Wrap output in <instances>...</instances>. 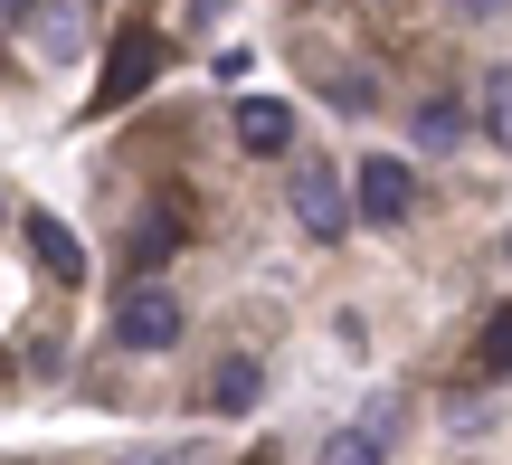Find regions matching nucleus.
Returning <instances> with one entry per match:
<instances>
[{
    "mask_svg": "<svg viewBox=\"0 0 512 465\" xmlns=\"http://www.w3.org/2000/svg\"><path fill=\"white\" fill-rule=\"evenodd\" d=\"M114 342H124V352H171V342H181V295H171V285H133V295L114 304Z\"/></svg>",
    "mask_w": 512,
    "mask_h": 465,
    "instance_id": "1",
    "label": "nucleus"
},
{
    "mask_svg": "<svg viewBox=\"0 0 512 465\" xmlns=\"http://www.w3.org/2000/svg\"><path fill=\"white\" fill-rule=\"evenodd\" d=\"M285 209H294V228H304V238H323V247H332V238H351V190L332 181L323 162L285 181Z\"/></svg>",
    "mask_w": 512,
    "mask_h": 465,
    "instance_id": "2",
    "label": "nucleus"
},
{
    "mask_svg": "<svg viewBox=\"0 0 512 465\" xmlns=\"http://www.w3.org/2000/svg\"><path fill=\"white\" fill-rule=\"evenodd\" d=\"M408 209H418V171H408V162H389V152H380V162H361V219L399 228Z\"/></svg>",
    "mask_w": 512,
    "mask_h": 465,
    "instance_id": "3",
    "label": "nucleus"
},
{
    "mask_svg": "<svg viewBox=\"0 0 512 465\" xmlns=\"http://www.w3.org/2000/svg\"><path fill=\"white\" fill-rule=\"evenodd\" d=\"M19 238H29V257L48 266L57 285H76V276H86V247L67 238V219H48V209H29V219H19Z\"/></svg>",
    "mask_w": 512,
    "mask_h": 465,
    "instance_id": "4",
    "label": "nucleus"
},
{
    "mask_svg": "<svg viewBox=\"0 0 512 465\" xmlns=\"http://www.w3.org/2000/svg\"><path fill=\"white\" fill-rule=\"evenodd\" d=\"M238 143H247V152H285V143H294L285 95H238Z\"/></svg>",
    "mask_w": 512,
    "mask_h": 465,
    "instance_id": "5",
    "label": "nucleus"
},
{
    "mask_svg": "<svg viewBox=\"0 0 512 465\" xmlns=\"http://www.w3.org/2000/svg\"><path fill=\"white\" fill-rule=\"evenodd\" d=\"M152 76H162V38H124V48H114V67H105V105L143 95Z\"/></svg>",
    "mask_w": 512,
    "mask_h": 465,
    "instance_id": "6",
    "label": "nucleus"
},
{
    "mask_svg": "<svg viewBox=\"0 0 512 465\" xmlns=\"http://www.w3.org/2000/svg\"><path fill=\"white\" fill-rule=\"evenodd\" d=\"M86 48V29H76L67 0H48V10H29V57H48V67H67V57Z\"/></svg>",
    "mask_w": 512,
    "mask_h": 465,
    "instance_id": "7",
    "label": "nucleus"
},
{
    "mask_svg": "<svg viewBox=\"0 0 512 465\" xmlns=\"http://www.w3.org/2000/svg\"><path fill=\"white\" fill-rule=\"evenodd\" d=\"M256 390H266V371H256V361H219V380H209V409H219V418H247Z\"/></svg>",
    "mask_w": 512,
    "mask_h": 465,
    "instance_id": "8",
    "label": "nucleus"
},
{
    "mask_svg": "<svg viewBox=\"0 0 512 465\" xmlns=\"http://www.w3.org/2000/svg\"><path fill=\"white\" fill-rule=\"evenodd\" d=\"M475 95H484V133H494V143L512 152V67H494V76H484Z\"/></svg>",
    "mask_w": 512,
    "mask_h": 465,
    "instance_id": "9",
    "label": "nucleus"
},
{
    "mask_svg": "<svg viewBox=\"0 0 512 465\" xmlns=\"http://www.w3.org/2000/svg\"><path fill=\"white\" fill-rule=\"evenodd\" d=\"M418 143H427V152H446V143H465V114L446 105V95H427V105H418Z\"/></svg>",
    "mask_w": 512,
    "mask_h": 465,
    "instance_id": "10",
    "label": "nucleus"
},
{
    "mask_svg": "<svg viewBox=\"0 0 512 465\" xmlns=\"http://www.w3.org/2000/svg\"><path fill=\"white\" fill-rule=\"evenodd\" d=\"M323 465H380V437H370V428H342L323 447Z\"/></svg>",
    "mask_w": 512,
    "mask_h": 465,
    "instance_id": "11",
    "label": "nucleus"
},
{
    "mask_svg": "<svg viewBox=\"0 0 512 465\" xmlns=\"http://www.w3.org/2000/svg\"><path fill=\"white\" fill-rule=\"evenodd\" d=\"M484 371H494V380L512 371V304H503L494 323H484Z\"/></svg>",
    "mask_w": 512,
    "mask_h": 465,
    "instance_id": "12",
    "label": "nucleus"
},
{
    "mask_svg": "<svg viewBox=\"0 0 512 465\" xmlns=\"http://www.w3.org/2000/svg\"><path fill=\"white\" fill-rule=\"evenodd\" d=\"M171 238H181V219H152L143 238H133V257H143V266H162V257H171Z\"/></svg>",
    "mask_w": 512,
    "mask_h": 465,
    "instance_id": "13",
    "label": "nucleus"
},
{
    "mask_svg": "<svg viewBox=\"0 0 512 465\" xmlns=\"http://www.w3.org/2000/svg\"><path fill=\"white\" fill-rule=\"evenodd\" d=\"M456 19H503V0H446Z\"/></svg>",
    "mask_w": 512,
    "mask_h": 465,
    "instance_id": "14",
    "label": "nucleus"
},
{
    "mask_svg": "<svg viewBox=\"0 0 512 465\" xmlns=\"http://www.w3.org/2000/svg\"><path fill=\"white\" fill-rule=\"evenodd\" d=\"M503 257H512V228H503Z\"/></svg>",
    "mask_w": 512,
    "mask_h": 465,
    "instance_id": "15",
    "label": "nucleus"
}]
</instances>
